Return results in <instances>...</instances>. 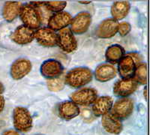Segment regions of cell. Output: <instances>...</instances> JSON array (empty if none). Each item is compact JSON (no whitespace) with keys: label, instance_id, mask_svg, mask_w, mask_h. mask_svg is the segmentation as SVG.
<instances>
[{"label":"cell","instance_id":"cell-24","mask_svg":"<svg viewBox=\"0 0 150 135\" xmlns=\"http://www.w3.org/2000/svg\"><path fill=\"white\" fill-rule=\"evenodd\" d=\"M45 5L50 11L57 13V12L62 11L65 9L67 5V2L65 1H48V2H45Z\"/></svg>","mask_w":150,"mask_h":135},{"label":"cell","instance_id":"cell-23","mask_svg":"<svg viewBox=\"0 0 150 135\" xmlns=\"http://www.w3.org/2000/svg\"><path fill=\"white\" fill-rule=\"evenodd\" d=\"M134 79L140 85H146L147 83V65L146 63L139 62L136 65Z\"/></svg>","mask_w":150,"mask_h":135},{"label":"cell","instance_id":"cell-31","mask_svg":"<svg viewBox=\"0 0 150 135\" xmlns=\"http://www.w3.org/2000/svg\"><path fill=\"white\" fill-rule=\"evenodd\" d=\"M91 1H88V2H86V1H83V2H82V1H80L79 2V3L80 4H84V5H89V4L91 3Z\"/></svg>","mask_w":150,"mask_h":135},{"label":"cell","instance_id":"cell-29","mask_svg":"<svg viewBox=\"0 0 150 135\" xmlns=\"http://www.w3.org/2000/svg\"><path fill=\"white\" fill-rule=\"evenodd\" d=\"M4 90H5V88H4L3 84L0 82V95L4 93Z\"/></svg>","mask_w":150,"mask_h":135},{"label":"cell","instance_id":"cell-20","mask_svg":"<svg viewBox=\"0 0 150 135\" xmlns=\"http://www.w3.org/2000/svg\"><path fill=\"white\" fill-rule=\"evenodd\" d=\"M21 8L20 2H6L2 8V17L7 22H12L20 15Z\"/></svg>","mask_w":150,"mask_h":135},{"label":"cell","instance_id":"cell-7","mask_svg":"<svg viewBox=\"0 0 150 135\" xmlns=\"http://www.w3.org/2000/svg\"><path fill=\"white\" fill-rule=\"evenodd\" d=\"M58 45L66 53H72L77 50V41L70 28H65L59 31Z\"/></svg>","mask_w":150,"mask_h":135},{"label":"cell","instance_id":"cell-21","mask_svg":"<svg viewBox=\"0 0 150 135\" xmlns=\"http://www.w3.org/2000/svg\"><path fill=\"white\" fill-rule=\"evenodd\" d=\"M131 5L128 1H116L111 6V15L115 20H121L128 14Z\"/></svg>","mask_w":150,"mask_h":135},{"label":"cell","instance_id":"cell-15","mask_svg":"<svg viewBox=\"0 0 150 135\" xmlns=\"http://www.w3.org/2000/svg\"><path fill=\"white\" fill-rule=\"evenodd\" d=\"M101 125L106 131L112 134H120L123 128L122 120L111 113L102 116Z\"/></svg>","mask_w":150,"mask_h":135},{"label":"cell","instance_id":"cell-5","mask_svg":"<svg viewBox=\"0 0 150 135\" xmlns=\"http://www.w3.org/2000/svg\"><path fill=\"white\" fill-rule=\"evenodd\" d=\"M134 101L130 98H122L112 104L111 113L120 120L126 119L132 114Z\"/></svg>","mask_w":150,"mask_h":135},{"label":"cell","instance_id":"cell-1","mask_svg":"<svg viewBox=\"0 0 150 135\" xmlns=\"http://www.w3.org/2000/svg\"><path fill=\"white\" fill-rule=\"evenodd\" d=\"M93 77L91 69L86 67H79L68 71L65 77V83L70 87L79 89L90 83Z\"/></svg>","mask_w":150,"mask_h":135},{"label":"cell","instance_id":"cell-11","mask_svg":"<svg viewBox=\"0 0 150 135\" xmlns=\"http://www.w3.org/2000/svg\"><path fill=\"white\" fill-rule=\"evenodd\" d=\"M32 67V62L29 59L25 58L18 59L11 66V76L16 81L21 80L31 71Z\"/></svg>","mask_w":150,"mask_h":135},{"label":"cell","instance_id":"cell-14","mask_svg":"<svg viewBox=\"0 0 150 135\" xmlns=\"http://www.w3.org/2000/svg\"><path fill=\"white\" fill-rule=\"evenodd\" d=\"M35 31L25 25L18 26L11 35L14 42L20 45H28L34 40Z\"/></svg>","mask_w":150,"mask_h":135},{"label":"cell","instance_id":"cell-2","mask_svg":"<svg viewBox=\"0 0 150 135\" xmlns=\"http://www.w3.org/2000/svg\"><path fill=\"white\" fill-rule=\"evenodd\" d=\"M13 123L17 131L26 133L32 129L33 120L29 110L24 107H17L13 111Z\"/></svg>","mask_w":150,"mask_h":135},{"label":"cell","instance_id":"cell-30","mask_svg":"<svg viewBox=\"0 0 150 135\" xmlns=\"http://www.w3.org/2000/svg\"><path fill=\"white\" fill-rule=\"evenodd\" d=\"M143 95L145 96L146 100L147 101V87H146V86L144 88V90H143Z\"/></svg>","mask_w":150,"mask_h":135},{"label":"cell","instance_id":"cell-4","mask_svg":"<svg viewBox=\"0 0 150 135\" xmlns=\"http://www.w3.org/2000/svg\"><path fill=\"white\" fill-rule=\"evenodd\" d=\"M70 98L77 106H89L98 98V93L93 88H83L71 93Z\"/></svg>","mask_w":150,"mask_h":135},{"label":"cell","instance_id":"cell-28","mask_svg":"<svg viewBox=\"0 0 150 135\" xmlns=\"http://www.w3.org/2000/svg\"><path fill=\"white\" fill-rule=\"evenodd\" d=\"M5 98H4V97L2 95H0V113L3 111L4 108H5Z\"/></svg>","mask_w":150,"mask_h":135},{"label":"cell","instance_id":"cell-9","mask_svg":"<svg viewBox=\"0 0 150 135\" xmlns=\"http://www.w3.org/2000/svg\"><path fill=\"white\" fill-rule=\"evenodd\" d=\"M138 87V83L134 79H122L116 81L113 86V93L116 96L122 98H128L133 94Z\"/></svg>","mask_w":150,"mask_h":135},{"label":"cell","instance_id":"cell-16","mask_svg":"<svg viewBox=\"0 0 150 135\" xmlns=\"http://www.w3.org/2000/svg\"><path fill=\"white\" fill-rule=\"evenodd\" d=\"M135 69H136V62L127 54L121 59L120 62H118V71L120 77L122 79L133 78L134 75Z\"/></svg>","mask_w":150,"mask_h":135},{"label":"cell","instance_id":"cell-10","mask_svg":"<svg viewBox=\"0 0 150 135\" xmlns=\"http://www.w3.org/2000/svg\"><path fill=\"white\" fill-rule=\"evenodd\" d=\"M41 74L48 80L59 77L63 73V66L61 62L56 59H48L41 65Z\"/></svg>","mask_w":150,"mask_h":135},{"label":"cell","instance_id":"cell-27","mask_svg":"<svg viewBox=\"0 0 150 135\" xmlns=\"http://www.w3.org/2000/svg\"><path fill=\"white\" fill-rule=\"evenodd\" d=\"M2 135H21L19 134L18 131L16 130H13V129H9V130L5 131L3 132Z\"/></svg>","mask_w":150,"mask_h":135},{"label":"cell","instance_id":"cell-12","mask_svg":"<svg viewBox=\"0 0 150 135\" xmlns=\"http://www.w3.org/2000/svg\"><path fill=\"white\" fill-rule=\"evenodd\" d=\"M72 17L68 12L60 11L52 14L48 20V28L53 31H60L62 29L68 27L71 22Z\"/></svg>","mask_w":150,"mask_h":135},{"label":"cell","instance_id":"cell-17","mask_svg":"<svg viewBox=\"0 0 150 135\" xmlns=\"http://www.w3.org/2000/svg\"><path fill=\"white\" fill-rule=\"evenodd\" d=\"M116 74L117 71L113 65L110 63H103L96 69L95 77L99 82L104 83L116 77Z\"/></svg>","mask_w":150,"mask_h":135},{"label":"cell","instance_id":"cell-22","mask_svg":"<svg viewBox=\"0 0 150 135\" xmlns=\"http://www.w3.org/2000/svg\"><path fill=\"white\" fill-rule=\"evenodd\" d=\"M125 49L120 45H112L107 49L105 58L108 62L116 64L120 62L125 56Z\"/></svg>","mask_w":150,"mask_h":135},{"label":"cell","instance_id":"cell-19","mask_svg":"<svg viewBox=\"0 0 150 135\" xmlns=\"http://www.w3.org/2000/svg\"><path fill=\"white\" fill-rule=\"evenodd\" d=\"M113 101L110 96H101L96 99L92 105V113L96 116H102L110 113L112 109Z\"/></svg>","mask_w":150,"mask_h":135},{"label":"cell","instance_id":"cell-26","mask_svg":"<svg viewBox=\"0 0 150 135\" xmlns=\"http://www.w3.org/2000/svg\"><path fill=\"white\" fill-rule=\"evenodd\" d=\"M131 24L128 22H122L121 23H119V29H118V33H120L122 37L126 36L128 33L131 32Z\"/></svg>","mask_w":150,"mask_h":135},{"label":"cell","instance_id":"cell-25","mask_svg":"<svg viewBox=\"0 0 150 135\" xmlns=\"http://www.w3.org/2000/svg\"><path fill=\"white\" fill-rule=\"evenodd\" d=\"M64 86H65V81L60 77L47 81V88L50 91L52 92H59L62 90Z\"/></svg>","mask_w":150,"mask_h":135},{"label":"cell","instance_id":"cell-3","mask_svg":"<svg viewBox=\"0 0 150 135\" xmlns=\"http://www.w3.org/2000/svg\"><path fill=\"white\" fill-rule=\"evenodd\" d=\"M20 17L23 23V25L33 30L39 29L41 26V19L39 13L35 7L31 4L22 5L20 12Z\"/></svg>","mask_w":150,"mask_h":135},{"label":"cell","instance_id":"cell-13","mask_svg":"<svg viewBox=\"0 0 150 135\" xmlns=\"http://www.w3.org/2000/svg\"><path fill=\"white\" fill-rule=\"evenodd\" d=\"M119 29V23L112 18L103 20L96 29V35L100 38H110L116 35Z\"/></svg>","mask_w":150,"mask_h":135},{"label":"cell","instance_id":"cell-8","mask_svg":"<svg viewBox=\"0 0 150 135\" xmlns=\"http://www.w3.org/2000/svg\"><path fill=\"white\" fill-rule=\"evenodd\" d=\"M92 23V15L86 11L80 12L72 18L71 22V30L77 35L86 33Z\"/></svg>","mask_w":150,"mask_h":135},{"label":"cell","instance_id":"cell-6","mask_svg":"<svg viewBox=\"0 0 150 135\" xmlns=\"http://www.w3.org/2000/svg\"><path fill=\"white\" fill-rule=\"evenodd\" d=\"M34 39L45 47H54L58 45V34L48 27L38 29L35 32Z\"/></svg>","mask_w":150,"mask_h":135},{"label":"cell","instance_id":"cell-18","mask_svg":"<svg viewBox=\"0 0 150 135\" xmlns=\"http://www.w3.org/2000/svg\"><path fill=\"white\" fill-rule=\"evenodd\" d=\"M59 116L64 120H71L79 116L80 109L77 104L71 101H66L61 103L58 109Z\"/></svg>","mask_w":150,"mask_h":135}]
</instances>
